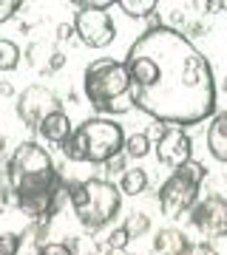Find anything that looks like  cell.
Segmentation results:
<instances>
[{
  "instance_id": "obj_16",
  "label": "cell",
  "mask_w": 227,
  "mask_h": 255,
  "mask_svg": "<svg viewBox=\"0 0 227 255\" xmlns=\"http://www.w3.org/2000/svg\"><path fill=\"white\" fill-rule=\"evenodd\" d=\"M156 6H159L156 0H119L117 3V9L125 11L128 17H151Z\"/></svg>"
},
{
  "instance_id": "obj_3",
  "label": "cell",
  "mask_w": 227,
  "mask_h": 255,
  "mask_svg": "<svg viewBox=\"0 0 227 255\" xmlns=\"http://www.w3.org/2000/svg\"><path fill=\"white\" fill-rule=\"evenodd\" d=\"M82 91L91 108L100 114H128L134 108V94H131V77H128L125 60L100 57L85 68L82 74Z\"/></svg>"
},
{
  "instance_id": "obj_15",
  "label": "cell",
  "mask_w": 227,
  "mask_h": 255,
  "mask_svg": "<svg viewBox=\"0 0 227 255\" xmlns=\"http://www.w3.org/2000/svg\"><path fill=\"white\" fill-rule=\"evenodd\" d=\"M151 136L148 133H131V136H125V147H122V153L128 156V159H142V156L151 153Z\"/></svg>"
},
{
  "instance_id": "obj_21",
  "label": "cell",
  "mask_w": 227,
  "mask_h": 255,
  "mask_svg": "<svg viewBox=\"0 0 227 255\" xmlns=\"http://www.w3.org/2000/svg\"><path fill=\"white\" fill-rule=\"evenodd\" d=\"M37 255H74V250L65 244H57V241H48V244H43L37 250Z\"/></svg>"
},
{
  "instance_id": "obj_20",
  "label": "cell",
  "mask_w": 227,
  "mask_h": 255,
  "mask_svg": "<svg viewBox=\"0 0 227 255\" xmlns=\"http://www.w3.org/2000/svg\"><path fill=\"white\" fill-rule=\"evenodd\" d=\"M20 9H23L20 0H0V23H9Z\"/></svg>"
},
{
  "instance_id": "obj_12",
  "label": "cell",
  "mask_w": 227,
  "mask_h": 255,
  "mask_svg": "<svg viewBox=\"0 0 227 255\" xmlns=\"http://www.w3.org/2000/svg\"><path fill=\"white\" fill-rule=\"evenodd\" d=\"M208 150L216 162H227V111H219V114L210 117Z\"/></svg>"
},
{
  "instance_id": "obj_14",
  "label": "cell",
  "mask_w": 227,
  "mask_h": 255,
  "mask_svg": "<svg viewBox=\"0 0 227 255\" xmlns=\"http://www.w3.org/2000/svg\"><path fill=\"white\" fill-rule=\"evenodd\" d=\"M117 187H119L122 196H142V193L148 190V173L142 167H128Z\"/></svg>"
},
{
  "instance_id": "obj_26",
  "label": "cell",
  "mask_w": 227,
  "mask_h": 255,
  "mask_svg": "<svg viewBox=\"0 0 227 255\" xmlns=\"http://www.w3.org/2000/svg\"><path fill=\"white\" fill-rule=\"evenodd\" d=\"M0 94H3V97H11V85L9 82H0Z\"/></svg>"
},
{
  "instance_id": "obj_27",
  "label": "cell",
  "mask_w": 227,
  "mask_h": 255,
  "mask_svg": "<svg viewBox=\"0 0 227 255\" xmlns=\"http://www.w3.org/2000/svg\"><path fill=\"white\" fill-rule=\"evenodd\" d=\"M205 9H213V11H219V9H227V3H205Z\"/></svg>"
},
{
  "instance_id": "obj_13",
  "label": "cell",
  "mask_w": 227,
  "mask_h": 255,
  "mask_svg": "<svg viewBox=\"0 0 227 255\" xmlns=\"http://www.w3.org/2000/svg\"><path fill=\"white\" fill-rule=\"evenodd\" d=\"M188 244H191V241H188L185 233H179V230H159L156 238H154V253H159V255H179Z\"/></svg>"
},
{
  "instance_id": "obj_19",
  "label": "cell",
  "mask_w": 227,
  "mask_h": 255,
  "mask_svg": "<svg viewBox=\"0 0 227 255\" xmlns=\"http://www.w3.org/2000/svg\"><path fill=\"white\" fill-rule=\"evenodd\" d=\"M128 241H131V236H128V230L125 227H117V230H111V236H108V250H125Z\"/></svg>"
},
{
  "instance_id": "obj_7",
  "label": "cell",
  "mask_w": 227,
  "mask_h": 255,
  "mask_svg": "<svg viewBox=\"0 0 227 255\" xmlns=\"http://www.w3.org/2000/svg\"><path fill=\"white\" fill-rule=\"evenodd\" d=\"M114 6L111 0H100V3H77V14H74V31L88 48H105L114 43L117 37V26L111 20L108 9Z\"/></svg>"
},
{
  "instance_id": "obj_23",
  "label": "cell",
  "mask_w": 227,
  "mask_h": 255,
  "mask_svg": "<svg viewBox=\"0 0 227 255\" xmlns=\"http://www.w3.org/2000/svg\"><path fill=\"white\" fill-rule=\"evenodd\" d=\"M74 34H77L74 31V23H60L57 26V40H71Z\"/></svg>"
},
{
  "instance_id": "obj_2",
  "label": "cell",
  "mask_w": 227,
  "mask_h": 255,
  "mask_svg": "<svg viewBox=\"0 0 227 255\" xmlns=\"http://www.w3.org/2000/svg\"><path fill=\"white\" fill-rule=\"evenodd\" d=\"M6 184L11 201L31 219L54 216L63 199L68 196V184L54 167V159L37 142H20L6 167Z\"/></svg>"
},
{
  "instance_id": "obj_10",
  "label": "cell",
  "mask_w": 227,
  "mask_h": 255,
  "mask_svg": "<svg viewBox=\"0 0 227 255\" xmlns=\"http://www.w3.org/2000/svg\"><path fill=\"white\" fill-rule=\"evenodd\" d=\"M156 159L168 167H182L193 159V142L191 136L182 130V128H173V125H165L159 139H156Z\"/></svg>"
},
{
  "instance_id": "obj_25",
  "label": "cell",
  "mask_w": 227,
  "mask_h": 255,
  "mask_svg": "<svg viewBox=\"0 0 227 255\" xmlns=\"http://www.w3.org/2000/svg\"><path fill=\"white\" fill-rule=\"evenodd\" d=\"M63 65H65V54L54 51V54H51V60H48V68H51V71H60Z\"/></svg>"
},
{
  "instance_id": "obj_6",
  "label": "cell",
  "mask_w": 227,
  "mask_h": 255,
  "mask_svg": "<svg viewBox=\"0 0 227 255\" xmlns=\"http://www.w3.org/2000/svg\"><path fill=\"white\" fill-rule=\"evenodd\" d=\"M208 179V167L196 159L182 164L171 173V179L159 187V210L168 219H182L188 216L196 201H199V187Z\"/></svg>"
},
{
  "instance_id": "obj_4",
  "label": "cell",
  "mask_w": 227,
  "mask_h": 255,
  "mask_svg": "<svg viewBox=\"0 0 227 255\" xmlns=\"http://www.w3.org/2000/svg\"><path fill=\"white\" fill-rule=\"evenodd\" d=\"M122 147H125V130L119 122L108 117H91L71 130V136L63 145V153L68 162L105 164L122 153Z\"/></svg>"
},
{
  "instance_id": "obj_22",
  "label": "cell",
  "mask_w": 227,
  "mask_h": 255,
  "mask_svg": "<svg viewBox=\"0 0 227 255\" xmlns=\"http://www.w3.org/2000/svg\"><path fill=\"white\" fill-rule=\"evenodd\" d=\"M179 255H219L216 250L210 244H205V241H199V244H188L185 250H182Z\"/></svg>"
},
{
  "instance_id": "obj_5",
  "label": "cell",
  "mask_w": 227,
  "mask_h": 255,
  "mask_svg": "<svg viewBox=\"0 0 227 255\" xmlns=\"http://www.w3.org/2000/svg\"><path fill=\"white\" fill-rule=\"evenodd\" d=\"M68 199H71V210L82 227L102 230L119 213L122 193H119V187L114 182L88 179V182L74 184L71 190H68Z\"/></svg>"
},
{
  "instance_id": "obj_1",
  "label": "cell",
  "mask_w": 227,
  "mask_h": 255,
  "mask_svg": "<svg viewBox=\"0 0 227 255\" xmlns=\"http://www.w3.org/2000/svg\"><path fill=\"white\" fill-rule=\"evenodd\" d=\"M134 105L173 128L199 125L216 114V80L208 57L168 26L148 28L128 48Z\"/></svg>"
},
{
  "instance_id": "obj_28",
  "label": "cell",
  "mask_w": 227,
  "mask_h": 255,
  "mask_svg": "<svg viewBox=\"0 0 227 255\" xmlns=\"http://www.w3.org/2000/svg\"><path fill=\"white\" fill-rule=\"evenodd\" d=\"M225 91H227V82H225Z\"/></svg>"
},
{
  "instance_id": "obj_9",
  "label": "cell",
  "mask_w": 227,
  "mask_h": 255,
  "mask_svg": "<svg viewBox=\"0 0 227 255\" xmlns=\"http://www.w3.org/2000/svg\"><path fill=\"white\" fill-rule=\"evenodd\" d=\"M54 111H60V100L54 97V91H48L43 85H28L17 97V117L31 128H37Z\"/></svg>"
},
{
  "instance_id": "obj_17",
  "label": "cell",
  "mask_w": 227,
  "mask_h": 255,
  "mask_svg": "<svg viewBox=\"0 0 227 255\" xmlns=\"http://www.w3.org/2000/svg\"><path fill=\"white\" fill-rule=\"evenodd\" d=\"M20 65V48L14 40L0 37V71H14Z\"/></svg>"
},
{
  "instance_id": "obj_8",
  "label": "cell",
  "mask_w": 227,
  "mask_h": 255,
  "mask_svg": "<svg viewBox=\"0 0 227 255\" xmlns=\"http://www.w3.org/2000/svg\"><path fill=\"white\" fill-rule=\"evenodd\" d=\"M193 227L202 233V238H222L227 236V199L222 196H208L196 201L191 210Z\"/></svg>"
},
{
  "instance_id": "obj_18",
  "label": "cell",
  "mask_w": 227,
  "mask_h": 255,
  "mask_svg": "<svg viewBox=\"0 0 227 255\" xmlns=\"http://www.w3.org/2000/svg\"><path fill=\"white\" fill-rule=\"evenodd\" d=\"M122 227L128 230V236H131V238H139L142 233H148L151 221H148V216H136V213H134V216H131V219L122 224Z\"/></svg>"
},
{
  "instance_id": "obj_24",
  "label": "cell",
  "mask_w": 227,
  "mask_h": 255,
  "mask_svg": "<svg viewBox=\"0 0 227 255\" xmlns=\"http://www.w3.org/2000/svg\"><path fill=\"white\" fill-rule=\"evenodd\" d=\"M125 159H128L125 153H119V156H114L111 162H105V167H108V170H122V173H125V170H128V167H125Z\"/></svg>"
},
{
  "instance_id": "obj_11",
  "label": "cell",
  "mask_w": 227,
  "mask_h": 255,
  "mask_svg": "<svg viewBox=\"0 0 227 255\" xmlns=\"http://www.w3.org/2000/svg\"><path fill=\"white\" fill-rule=\"evenodd\" d=\"M71 130H74V125H71V119H68V114H65L63 108L54 111V114H48V117L37 125V133H40L45 142L60 145V147L65 145V139L71 136Z\"/></svg>"
}]
</instances>
